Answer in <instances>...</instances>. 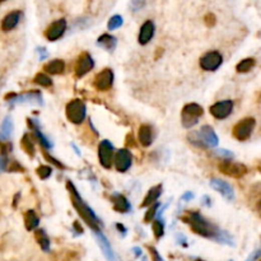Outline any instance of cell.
<instances>
[{
  "instance_id": "cell-23",
  "label": "cell",
  "mask_w": 261,
  "mask_h": 261,
  "mask_svg": "<svg viewBox=\"0 0 261 261\" xmlns=\"http://www.w3.org/2000/svg\"><path fill=\"white\" fill-rule=\"evenodd\" d=\"M162 195V185H156V186L151 187L148 191V194L146 195V198H144L143 203H142L141 206H143V208H147V206L152 205L153 203H156L158 199H160V196Z\"/></svg>"
},
{
  "instance_id": "cell-35",
  "label": "cell",
  "mask_w": 261,
  "mask_h": 261,
  "mask_svg": "<svg viewBox=\"0 0 261 261\" xmlns=\"http://www.w3.org/2000/svg\"><path fill=\"white\" fill-rule=\"evenodd\" d=\"M37 175H39V177L41 180L49 179L52 175V168L50 167V166H40V167L37 168Z\"/></svg>"
},
{
  "instance_id": "cell-20",
  "label": "cell",
  "mask_w": 261,
  "mask_h": 261,
  "mask_svg": "<svg viewBox=\"0 0 261 261\" xmlns=\"http://www.w3.org/2000/svg\"><path fill=\"white\" fill-rule=\"evenodd\" d=\"M93 232H94V236H96V238H97V242H98L99 247H101L102 252L104 253V256L107 257V260L108 261H116L115 253H113L112 248H111L110 242H108V239L106 238V236L102 233L101 229H98V231H93Z\"/></svg>"
},
{
  "instance_id": "cell-24",
  "label": "cell",
  "mask_w": 261,
  "mask_h": 261,
  "mask_svg": "<svg viewBox=\"0 0 261 261\" xmlns=\"http://www.w3.org/2000/svg\"><path fill=\"white\" fill-rule=\"evenodd\" d=\"M97 45L106 51H113L117 45V40L115 36H111L108 33H103L97 39Z\"/></svg>"
},
{
  "instance_id": "cell-13",
  "label": "cell",
  "mask_w": 261,
  "mask_h": 261,
  "mask_svg": "<svg viewBox=\"0 0 261 261\" xmlns=\"http://www.w3.org/2000/svg\"><path fill=\"white\" fill-rule=\"evenodd\" d=\"M218 167H219L220 172H223L224 175H227V176L236 177V179L242 177L247 172V168H246L245 166L241 165V163L232 162V161L229 160H224L222 163H219Z\"/></svg>"
},
{
  "instance_id": "cell-46",
  "label": "cell",
  "mask_w": 261,
  "mask_h": 261,
  "mask_svg": "<svg viewBox=\"0 0 261 261\" xmlns=\"http://www.w3.org/2000/svg\"><path fill=\"white\" fill-rule=\"evenodd\" d=\"M257 209H258V210H260V213H261V200L258 201V204H257Z\"/></svg>"
},
{
  "instance_id": "cell-16",
  "label": "cell",
  "mask_w": 261,
  "mask_h": 261,
  "mask_svg": "<svg viewBox=\"0 0 261 261\" xmlns=\"http://www.w3.org/2000/svg\"><path fill=\"white\" fill-rule=\"evenodd\" d=\"M209 185H210L215 191H218L220 195L224 196L227 200L232 201L234 199L233 187H232L227 181H223V180L220 179H212L210 182H209Z\"/></svg>"
},
{
  "instance_id": "cell-31",
  "label": "cell",
  "mask_w": 261,
  "mask_h": 261,
  "mask_svg": "<svg viewBox=\"0 0 261 261\" xmlns=\"http://www.w3.org/2000/svg\"><path fill=\"white\" fill-rule=\"evenodd\" d=\"M153 233L156 236L157 239H160L161 237L165 234V223H163L162 219H157L153 222Z\"/></svg>"
},
{
  "instance_id": "cell-19",
  "label": "cell",
  "mask_w": 261,
  "mask_h": 261,
  "mask_svg": "<svg viewBox=\"0 0 261 261\" xmlns=\"http://www.w3.org/2000/svg\"><path fill=\"white\" fill-rule=\"evenodd\" d=\"M21 18H22V12L21 11H13L8 13L4 17V20L2 21V30L4 32H9V31L14 30L17 26L20 25Z\"/></svg>"
},
{
  "instance_id": "cell-18",
  "label": "cell",
  "mask_w": 261,
  "mask_h": 261,
  "mask_svg": "<svg viewBox=\"0 0 261 261\" xmlns=\"http://www.w3.org/2000/svg\"><path fill=\"white\" fill-rule=\"evenodd\" d=\"M154 32H156V26L152 21H146V22L142 25L141 30H139V35H138V42L141 45H147L152 41L154 36Z\"/></svg>"
},
{
  "instance_id": "cell-26",
  "label": "cell",
  "mask_w": 261,
  "mask_h": 261,
  "mask_svg": "<svg viewBox=\"0 0 261 261\" xmlns=\"http://www.w3.org/2000/svg\"><path fill=\"white\" fill-rule=\"evenodd\" d=\"M13 120H12L11 116H7L6 118L2 122V127H0V139L2 141H8L11 135L13 134Z\"/></svg>"
},
{
  "instance_id": "cell-5",
  "label": "cell",
  "mask_w": 261,
  "mask_h": 261,
  "mask_svg": "<svg viewBox=\"0 0 261 261\" xmlns=\"http://www.w3.org/2000/svg\"><path fill=\"white\" fill-rule=\"evenodd\" d=\"M204 110L198 103H187L182 108L181 122L185 129H191L199 122V118L203 116Z\"/></svg>"
},
{
  "instance_id": "cell-1",
  "label": "cell",
  "mask_w": 261,
  "mask_h": 261,
  "mask_svg": "<svg viewBox=\"0 0 261 261\" xmlns=\"http://www.w3.org/2000/svg\"><path fill=\"white\" fill-rule=\"evenodd\" d=\"M66 187H68V191L69 194H70V199H72L73 206L75 208L78 214L82 217V219L84 220V222L87 223L92 229H93V231H98V229H101V222H99L98 217H97L96 213L92 210L91 206L83 200L80 194L78 193L77 187L74 186V184H73L70 180L66 182Z\"/></svg>"
},
{
  "instance_id": "cell-7",
  "label": "cell",
  "mask_w": 261,
  "mask_h": 261,
  "mask_svg": "<svg viewBox=\"0 0 261 261\" xmlns=\"http://www.w3.org/2000/svg\"><path fill=\"white\" fill-rule=\"evenodd\" d=\"M256 121L252 117H246L243 120H241L238 124L234 125L233 127V137L236 138L237 141L243 142L247 141L248 138L252 134L253 129H255Z\"/></svg>"
},
{
  "instance_id": "cell-9",
  "label": "cell",
  "mask_w": 261,
  "mask_h": 261,
  "mask_svg": "<svg viewBox=\"0 0 261 261\" xmlns=\"http://www.w3.org/2000/svg\"><path fill=\"white\" fill-rule=\"evenodd\" d=\"M223 64V56L218 51H209L203 55L199 61V65L205 72H215Z\"/></svg>"
},
{
  "instance_id": "cell-6",
  "label": "cell",
  "mask_w": 261,
  "mask_h": 261,
  "mask_svg": "<svg viewBox=\"0 0 261 261\" xmlns=\"http://www.w3.org/2000/svg\"><path fill=\"white\" fill-rule=\"evenodd\" d=\"M6 99L12 104L27 103V104H36V106H42V104H44V97H42L41 92L39 91H31L28 92V93L20 94V96L11 93L6 97Z\"/></svg>"
},
{
  "instance_id": "cell-11",
  "label": "cell",
  "mask_w": 261,
  "mask_h": 261,
  "mask_svg": "<svg viewBox=\"0 0 261 261\" xmlns=\"http://www.w3.org/2000/svg\"><path fill=\"white\" fill-rule=\"evenodd\" d=\"M113 165L118 172H126L133 165V156L132 152L126 148L118 149L113 156Z\"/></svg>"
},
{
  "instance_id": "cell-38",
  "label": "cell",
  "mask_w": 261,
  "mask_h": 261,
  "mask_svg": "<svg viewBox=\"0 0 261 261\" xmlns=\"http://www.w3.org/2000/svg\"><path fill=\"white\" fill-rule=\"evenodd\" d=\"M217 154L219 157H223L224 160H231V158H233V153H231V152L227 151V149H218Z\"/></svg>"
},
{
  "instance_id": "cell-40",
  "label": "cell",
  "mask_w": 261,
  "mask_h": 261,
  "mask_svg": "<svg viewBox=\"0 0 261 261\" xmlns=\"http://www.w3.org/2000/svg\"><path fill=\"white\" fill-rule=\"evenodd\" d=\"M204 21H205L206 26H209V27H212V26L215 25V16H214V14H212V13L206 14L205 18H204Z\"/></svg>"
},
{
  "instance_id": "cell-12",
  "label": "cell",
  "mask_w": 261,
  "mask_h": 261,
  "mask_svg": "<svg viewBox=\"0 0 261 261\" xmlns=\"http://www.w3.org/2000/svg\"><path fill=\"white\" fill-rule=\"evenodd\" d=\"M210 113H212L213 117H215L217 120H224V118L228 117L229 115L233 111V102L231 99H224V101H219L217 103L212 104L210 108H209Z\"/></svg>"
},
{
  "instance_id": "cell-32",
  "label": "cell",
  "mask_w": 261,
  "mask_h": 261,
  "mask_svg": "<svg viewBox=\"0 0 261 261\" xmlns=\"http://www.w3.org/2000/svg\"><path fill=\"white\" fill-rule=\"evenodd\" d=\"M122 23H124V20H122V17H121L120 14H115V16L111 17L110 21H108L107 28L110 31L117 30V28H120L121 26H122Z\"/></svg>"
},
{
  "instance_id": "cell-15",
  "label": "cell",
  "mask_w": 261,
  "mask_h": 261,
  "mask_svg": "<svg viewBox=\"0 0 261 261\" xmlns=\"http://www.w3.org/2000/svg\"><path fill=\"white\" fill-rule=\"evenodd\" d=\"M94 68V60L92 59L89 52H82L78 58L77 64H75V75L78 78L84 77L85 74H88L92 69Z\"/></svg>"
},
{
  "instance_id": "cell-4",
  "label": "cell",
  "mask_w": 261,
  "mask_h": 261,
  "mask_svg": "<svg viewBox=\"0 0 261 261\" xmlns=\"http://www.w3.org/2000/svg\"><path fill=\"white\" fill-rule=\"evenodd\" d=\"M65 113L70 122L79 125L82 124L83 121H84L85 116H87V106H85V103L82 99H72V101L66 104Z\"/></svg>"
},
{
  "instance_id": "cell-36",
  "label": "cell",
  "mask_w": 261,
  "mask_h": 261,
  "mask_svg": "<svg viewBox=\"0 0 261 261\" xmlns=\"http://www.w3.org/2000/svg\"><path fill=\"white\" fill-rule=\"evenodd\" d=\"M147 4V0H132L130 2V8L133 12H138L143 9Z\"/></svg>"
},
{
  "instance_id": "cell-25",
  "label": "cell",
  "mask_w": 261,
  "mask_h": 261,
  "mask_svg": "<svg viewBox=\"0 0 261 261\" xmlns=\"http://www.w3.org/2000/svg\"><path fill=\"white\" fill-rule=\"evenodd\" d=\"M45 72L49 73V74L52 75H58V74H63L64 70H65V63L60 59H55V60H51L50 63H47L46 65L44 66Z\"/></svg>"
},
{
  "instance_id": "cell-30",
  "label": "cell",
  "mask_w": 261,
  "mask_h": 261,
  "mask_svg": "<svg viewBox=\"0 0 261 261\" xmlns=\"http://www.w3.org/2000/svg\"><path fill=\"white\" fill-rule=\"evenodd\" d=\"M36 239L37 242L40 243L41 248L44 251H49L50 250V239L47 237L46 232L44 229H37L36 231Z\"/></svg>"
},
{
  "instance_id": "cell-44",
  "label": "cell",
  "mask_w": 261,
  "mask_h": 261,
  "mask_svg": "<svg viewBox=\"0 0 261 261\" xmlns=\"http://www.w3.org/2000/svg\"><path fill=\"white\" fill-rule=\"evenodd\" d=\"M201 201H203V204L205 206L212 205V201H210V198H209V196H206V195H204L203 198H201Z\"/></svg>"
},
{
  "instance_id": "cell-21",
  "label": "cell",
  "mask_w": 261,
  "mask_h": 261,
  "mask_svg": "<svg viewBox=\"0 0 261 261\" xmlns=\"http://www.w3.org/2000/svg\"><path fill=\"white\" fill-rule=\"evenodd\" d=\"M111 201H112L113 210L117 213H129L132 210V204L130 201L121 194H112L111 195Z\"/></svg>"
},
{
  "instance_id": "cell-10",
  "label": "cell",
  "mask_w": 261,
  "mask_h": 261,
  "mask_svg": "<svg viewBox=\"0 0 261 261\" xmlns=\"http://www.w3.org/2000/svg\"><path fill=\"white\" fill-rule=\"evenodd\" d=\"M113 79H115L113 72L111 70V69L106 68L96 75V78H94L93 80V87L97 89V91H101V92L108 91V89L112 87Z\"/></svg>"
},
{
  "instance_id": "cell-2",
  "label": "cell",
  "mask_w": 261,
  "mask_h": 261,
  "mask_svg": "<svg viewBox=\"0 0 261 261\" xmlns=\"http://www.w3.org/2000/svg\"><path fill=\"white\" fill-rule=\"evenodd\" d=\"M184 220H186L190 224L191 229L195 232L196 234L206 237V238H219L222 231L215 227L212 222L206 220L200 213L198 212H190L186 217H184Z\"/></svg>"
},
{
  "instance_id": "cell-49",
  "label": "cell",
  "mask_w": 261,
  "mask_h": 261,
  "mask_svg": "<svg viewBox=\"0 0 261 261\" xmlns=\"http://www.w3.org/2000/svg\"><path fill=\"white\" fill-rule=\"evenodd\" d=\"M196 261H203V260H200V258H198V260H196Z\"/></svg>"
},
{
  "instance_id": "cell-45",
  "label": "cell",
  "mask_w": 261,
  "mask_h": 261,
  "mask_svg": "<svg viewBox=\"0 0 261 261\" xmlns=\"http://www.w3.org/2000/svg\"><path fill=\"white\" fill-rule=\"evenodd\" d=\"M72 147H73V148H74L75 153H77V154H78V156H80V154H82V153H80V151H79V149H78V147H77V146H75V144H72Z\"/></svg>"
},
{
  "instance_id": "cell-47",
  "label": "cell",
  "mask_w": 261,
  "mask_h": 261,
  "mask_svg": "<svg viewBox=\"0 0 261 261\" xmlns=\"http://www.w3.org/2000/svg\"><path fill=\"white\" fill-rule=\"evenodd\" d=\"M3 84H4V82L2 79H0V88H2V87H3Z\"/></svg>"
},
{
  "instance_id": "cell-39",
  "label": "cell",
  "mask_w": 261,
  "mask_h": 261,
  "mask_svg": "<svg viewBox=\"0 0 261 261\" xmlns=\"http://www.w3.org/2000/svg\"><path fill=\"white\" fill-rule=\"evenodd\" d=\"M45 157H46L47 160L50 161V162L51 163H54V165L56 166V167H59V168H61V170H64V168H65V166L63 165V163L60 162V161H58V160H55V158H52L51 156H50V154H47L46 152H45Z\"/></svg>"
},
{
  "instance_id": "cell-43",
  "label": "cell",
  "mask_w": 261,
  "mask_h": 261,
  "mask_svg": "<svg viewBox=\"0 0 261 261\" xmlns=\"http://www.w3.org/2000/svg\"><path fill=\"white\" fill-rule=\"evenodd\" d=\"M193 198H194V194L191 193V191H186V193H185L184 195L181 196V199H182V200H184V201H190Z\"/></svg>"
},
{
  "instance_id": "cell-33",
  "label": "cell",
  "mask_w": 261,
  "mask_h": 261,
  "mask_svg": "<svg viewBox=\"0 0 261 261\" xmlns=\"http://www.w3.org/2000/svg\"><path fill=\"white\" fill-rule=\"evenodd\" d=\"M161 206V203H158V201H156V203H153L152 205L148 206V210H147L146 213V217H144V222L146 223H149L152 219H153L154 217H156L157 212H158V208Z\"/></svg>"
},
{
  "instance_id": "cell-28",
  "label": "cell",
  "mask_w": 261,
  "mask_h": 261,
  "mask_svg": "<svg viewBox=\"0 0 261 261\" xmlns=\"http://www.w3.org/2000/svg\"><path fill=\"white\" fill-rule=\"evenodd\" d=\"M22 148L25 149L26 153L28 154V156L33 157L35 156V153H36V151H35V144H33V141H32V137L28 134H25L22 138Z\"/></svg>"
},
{
  "instance_id": "cell-37",
  "label": "cell",
  "mask_w": 261,
  "mask_h": 261,
  "mask_svg": "<svg viewBox=\"0 0 261 261\" xmlns=\"http://www.w3.org/2000/svg\"><path fill=\"white\" fill-rule=\"evenodd\" d=\"M9 160L7 154H0V172H4V171L8 168Z\"/></svg>"
},
{
  "instance_id": "cell-3",
  "label": "cell",
  "mask_w": 261,
  "mask_h": 261,
  "mask_svg": "<svg viewBox=\"0 0 261 261\" xmlns=\"http://www.w3.org/2000/svg\"><path fill=\"white\" fill-rule=\"evenodd\" d=\"M187 138H189L190 143L199 148H214L219 143L218 135L209 125H204L199 132H193Z\"/></svg>"
},
{
  "instance_id": "cell-41",
  "label": "cell",
  "mask_w": 261,
  "mask_h": 261,
  "mask_svg": "<svg viewBox=\"0 0 261 261\" xmlns=\"http://www.w3.org/2000/svg\"><path fill=\"white\" fill-rule=\"evenodd\" d=\"M37 52H39L40 60H45V59L49 58V52L45 47H37Z\"/></svg>"
},
{
  "instance_id": "cell-34",
  "label": "cell",
  "mask_w": 261,
  "mask_h": 261,
  "mask_svg": "<svg viewBox=\"0 0 261 261\" xmlns=\"http://www.w3.org/2000/svg\"><path fill=\"white\" fill-rule=\"evenodd\" d=\"M33 82L39 85H42V87H50V85H52L51 78H50L47 74H44V73L37 74L36 77H35V79H33Z\"/></svg>"
},
{
  "instance_id": "cell-22",
  "label": "cell",
  "mask_w": 261,
  "mask_h": 261,
  "mask_svg": "<svg viewBox=\"0 0 261 261\" xmlns=\"http://www.w3.org/2000/svg\"><path fill=\"white\" fill-rule=\"evenodd\" d=\"M138 139L139 143L143 147H149L153 143V130L149 125H142L139 127V133H138Z\"/></svg>"
},
{
  "instance_id": "cell-8",
  "label": "cell",
  "mask_w": 261,
  "mask_h": 261,
  "mask_svg": "<svg viewBox=\"0 0 261 261\" xmlns=\"http://www.w3.org/2000/svg\"><path fill=\"white\" fill-rule=\"evenodd\" d=\"M115 148L110 141H102L98 146V160L102 167L110 170L113 165Z\"/></svg>"
},
{
  "instance_id": "cell-29",
  "label": "cell",
  "mask_w": 261,
  "mask_h": 261,
  "mask_svg": "<svg viewBox=\"0 0 261 261\" xmlns=\"http://www.w3.org/2000/svg\"><path fill=\"white\" fill-rule=\"evenodd\" d=\"M253 66H255V59L247 58V59H243L242 61H239V63L237 64L236 69L238 73H247L250 72Z\"/></svg>"
},
{
  "instance_id": "cell-27",
  "label": "cell",
  "mask_w": 261,
  "mask_h": 261,
  "mask_svg": "<svg viewBox=\"0 0 261 261\" xmlns=\"http://www.w3.org/2000/svg\"><path fill=\"white\" fill-rule=\"evenodd\" d=\"M40 224V218L37 217L35 210H27L25 214V225L27 231L36 229Z\"/></svg>"
},
{
  "instance_id": "cell-42",
  "label": "cell",
  "mask_w": 261,
  "mask_h": 261,
  "mask_svg": "<svg viewBox=\"0 0 261 261\" xmlns=\"http://www.w3.org/2000/svg\"><path fill=\"white\" fill-rule=\"evenodd\" d=\"M149 251H151L152 255H153V261H163V258L161 257V255L158 253V251H157L156 248L149 247Z\"/></svg>"
},
{
  "instance_id": "cell-48",
  "label": "cell",
  "mask_w": 261,
  "mask_h": 261,
  "mask_svg": "<svg viewBox=\"0 0 261 261\" xmlns=\"http://www.w3.org/2000/svg\"><path fill=\"white\" fill-rule=\"evenodd\" d=\"M4 2H7V0H0V3H4Z\"/></svg>"
},
{
  "instance_id": "cell-14",
  "label": "cell",
  "mask_w": 261,
  "mask_h": 261,
  "mask_svg": "<svg viewBox=\"0 0 261 261\" xmlns=\"http://www.w3.org/2000/svg\"><path fill=\"white\" fill-rule=\"evenodd\" d=\"M66 28H68V23H66V20L64 18H60V20L52 22L51 25L47 27L46 32H45V37H46L49 41L54 42L58 41L59 39L64 36Z\"/></svg>"
},
{
  "instance_id": "cell-17",
  "label": "cell",
  "mask_w": 261,
  "mask_h": 261,
  "mask_svg": "<svg viewBox=\"0 0 261 261\" xmlns=\"http://www.w3.org/2000/svg\"><path fill=\"white\" fill-rule=\"evenodd\" d=\"M27 124H28V126H30L31 129L33 130V133H35V135H36L37 142L41 144L42 148L51 149L52 147H54V144H52V142L50 141L49 137H46V135H45L44 133L41 132V127H40V121L39 120H35V118H28Z\"/></svg>"
}]
</instances>
